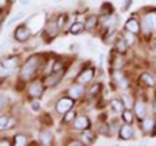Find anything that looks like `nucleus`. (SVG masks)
Returning <instances> with one entry per match:
<instances>
[{
	"mask_svg": "<svg viewBox=\"0 0 156 146\" xmlns=\"http://www.w3.org/2000/svg\"><path fill=\"white\" fill-rule=\"evenodd\" d=\"M5 144H6V146H9V144H11L8 138H2V140H0V146H5Z\"/></svg>",
	"mask_w": 156,
	"mask_h": 146,
	"instance_id": "nucleus-32",
	"label": "nucleus"
},
{
	"mask_svg": "<svg viewBox=\"0 0 156 146\" xmlns=\"http://www.w3.org/2000/svg\"><path fill=\"white\" fill-rule=\"evenodd\" d=\"M81 140L84 143H87V144H92L94 143V134H92V132H89L87 129H84L83 131V135H81Z\"/></svg>",
	"mask_w": 156,
	"mask_h": 146,
	"instance_id": "nucleus-17",
	"label": "nucleus"
},
{
	"mask_svg": "<svg viewBox=\"0 0 156 146\" xmlns=\"http://www.w3.org/2000/svg\"><path fill=\"white\" fill-rule=\"evenodd\" d=\"M89 126H90V123H89V120H87V117H76L75 118V123H73V127L76 129V131H84V129H89Z\"/></svg>",
	"mask_w": 156,
	"mask_h": 146,
	"instance_id": "nucleus-7",
	"label": "nucleus"
},
{
	"mask_svg": "<svg viewBox=\"0 0 156 146\" xmlns=\"http://www.w3.org/2000/svg\"><path fill=\"white\" fill-rule=\"evenodd\" d=\"M14 144H17V146H25V144H28V141H27V137H25V135H22V134L16 135V137H14Z\"/></svg>",
	"mask_w": 156,
	"mask_h": 146,
	"instance_id": "nucleus-20",
	"label": "nucleus"
},
{
	"mask_svg": "<svg viewBox=\"0 0 156 146\" xmlns=\"http://www.w3.org/2000/svg\"><path fill=\"white\" fill-rule=\"evenodd\" d=\"M11 2H16V0H11Z\"/></svg>",
	"mask_w": 156,
	"mask_h": 146,
	"instance_id": "nucleus-38",
	"label": "nucleus"
},
{
	"mask_svg": "<svg viewBox=\"0 0 156 146\" xmlns=\"http://www.w3.org/2000/svg\"><path fill=\"white\" fill-rule=\"evenodd\" d=\"M6 103H8V98H6V95L0 93V109H2L3 106H6Z\"/></svg>",
	"mask_w": 156,
	"mask_h": 146,
	"instance_id": "nucleus-30",
	"label": "nucleus"
},
{
	"mask_svg": "<svg viewBox=\"0 0 156 146\" xmlns=\"http://www.w3.org/2000/svg\"><path fill=\"white\" fill-rule=\"evenodd\" d=\"M31 104H33V106H31L33 110H39V101H33Z\"/></svg>",
	"mask_w": 156,
	"mask_h": 146,
	"instance_id": "nucleus-33",
	"label": "nucleus"
},
{
	"mask_svg": "<svg viewBox=\"0 0 156 146\" xmlns=\"http://www.w3.org/2000/svg\"><path fill=\"white\" fill-rule=\"evenodd\" d=\"M122 118H123L125 123H131L133 121V112H131V109H123L122 110Z\"/></svg>",
	"mask_w": 156,
	"mask_h": 146,
	"instance_id": "nucleus-18",
	"label": "nucleus"
},
{
	"mask_svg": "<svg viewBox=\"0 0 156 146\" xmlns=\"http://www.w3.org/2000/svg\"><path fill=\"white\" fill-rule=\"evenodd\" d=\"M153 109H154V112H156V101H154V106H153Z\"/></svg>",
	"mask_w": 156,
	"mask_h": 146,
	"instance_id": "nucleus-37",
	"label": "nucleus"
},
{
	"mask_svg": "<svg viewBox=\"0 0 156 146\" xmlns=\"http://www.w3.org/2000/svg\"><path fill=\"white\" fill-rule=\"evenodd\" d=\"M8 121H9V117L6 115H0V131H3L8 127Z\"/></svg>",
	"mask_w": 156,
	"mask_h": 146,
	"instance_id": "nucleus-24",
	"label": "nucleus"
},
{
	"mask_svg": "<svg viewBox=\"0 0 156 146\" xmlns=\"http://www.w3.org/2000/svg\"><path fill=\"white\" fill-rule=\"evenodd\" d=\"M61 76H62V72H61V70H59L58 73L55 72L53 75L47 76V79H45V83H44V84H45L47 87H53L55 84H58V83L61 81Z\"/></svg>",
	"mask_w": 156,
	"mask_h": 146,
	"instance_id": "nucleus-10",
	"label": "nucleus"
},
{
	"mask_svg": "<svg viewBox=\"0 0 156 146\" xmlns=\"http://www.w3.org/2000/svg\"><path fill=\"white\" fill-rule=\"evenodd\" d=\"M69 144H81V141H70Z\"/></svg>",
	"mask_w": 156,
	"mask_h": 146,
	"instance_id": "nucleus-36",
	"label": "nucleus"
},
{
	"mask_svg": "<svg viewBox=\"0 0 156 146\" xmlns=\"http://www.w3.org/2000/svg\"><path fill=\"white\" fill-rule=\"evenodd\" d=\"M86 28L84 26V23H81V22H75V23H72V26H70V33L72 34H80V33H83V30Z\"/></svg>",
	"mask_w": 156,
	"mask_h": 146,
	"instance_id": "nucleus-14",
	"label": "nucleus"
},
{
	"mask_svg": "<svg viewBox=\"0 0 156 146\" xmlns=\"http://www.w3.org/2000/svg\"><path fill=\"white\" fill-rule=\"evenodd\" d=\"M125 28L129 31V33H137L139 30H140V26H139V22L136 20V19H129L128 22H126V25H125Z\"/></svg>",
	"mask_w": 156,
	"mask_h": 146,
	"instance_id": "nucleus-13",
	"label": "nucleus"
},
{
	"mask_svg": "<svg viewBox=\"0 0 156 146\" xmlns=\"http://www.w3.org/2000/svg\"><path fill=\"white\" fill-rule=\"evenodd\" d=\"M119 137H120L122 140H129V138L133 137V129H131V126H129V123H126L125 126L120 127Z\"/></svg>",
	"mask_w": 156,
	"mask_h": 146,
	"instance_id": "nucleus-11",
	"label": "nucleus"
},
{
	"mask_svg": "<svg viewBox=\"0 0 156 146\" xmlns=\"http://www.w3.org/2000/svg\"><path fill=\"white\" fill-rule=\"evenodd\" d=\"M28 93H30L31 98H39V97L44 93V84H42L41 81L33 83V84L30 86V89H28Z\"/></svg>",
	"mask_w": 156,
	"mask_h": 146,
	"instance_id": "nucleus-6",
	"label": "nucleus"
},
{
	"mask_svg": "<svg viewBox=\"0 0 156 146\" xmlns=\"http://www.w3.org/2000/svg\"><path fill=\"white\" fill-rule=\"evenodd\" d=\"M84 95V87H83V84H75V86H72L70 89H69V97L70 98H81Z\"/></svg>",
	"mask_w": 156,
	"mask_h": 146,
	"instance_id": "nucleus-8",
	"label": "nucleus"
},
{
	"mask_svg": "<svg viewBox=\"0 0 156 146\" xmlns=\"http://www.w3.org/2000/svg\"><path fill=\"white\" fill-rule=\"evenodd\" d=\"M30 37H31V31L28 30V26L22 25V26H17V28H16L14 39H16L17 42H27Z\"/></svg>",
	"mask_w": 156,
	"mask_h": 146,
	"instance_id": "nucleus-2",
	"label": "nucleus"
},
{
	"mask_svg": "<svg viewBox=\"0 0 156 146\" xmlns=\"http://www.w3.org/2000/svg\"><path fill=\"white\" fill-rule=\"evenodd\" d=\"M39 67V58L37 56H33L30 58L27 62H25V65L20 69V78L23 79V81H28V79H31V76L34 75V72L37 70Z\"/></svg>",
	"mask_w": 156,
	"mask_h": 146,
	"instance_id": "nucleus-1",
	"label": "nucleus"
},
{
	"mask_svg": "<svg viewBox=\"0 0 156 146\" xmlns=\"http://www.w3.org/2000/svg\"><path fill=\"white\" fill-rule=\"evenodd\" d=\"M2 64L5 67H8L9 70H14L17 67V58H6V59L2 61Z\"/></svg>",
	"mask_w": 156,
	"mask_h": 146,
	"instance_id": "nucleus-15",
	"label": "nucleus"
},
{
	"mask_svg": "<svg viewBox=\"0 0 156 146\" xmlns=\"http://www.w3.org/2000/svg\"><path fill=\"white\" fill-rule=\"evenodd\" d=\"M111 104H112V109H114L115 112H122V110L125 109V106H123V101H122V100H114Z\"/></svg>",
	"mask_w": 156,
	"mask_h": 146,
	"instance_id": "nucleus-19",
	"label": "nucleus"
},
{
	"mask_svg": "<svg viewBox=\"0 0 156 146\" xmlns=\"http://www.w3.org/2000/svg\"><path fill=\"white\" fill-rule=\"evenodd\" d=\"M142 26H144V31H147V33L151 31V30H156V12H150V14H147Z\"/></svg>",
	"mask_w": 156,
	"mask_h": 146,
	"instance_id": "nucleus-5",
	"label": "nucleus"
},
{
	"mask_svg": "<svg viewBox=\"0 0 156 146\" xmlns=\"http://www.w3.org/2000/svg\"><path fill=\"white\" fill-rule=\"evenodd\" d=\"M73 106V98H61L58 103H56V112L59 114H66L72 109Z\"/></svg>",
	"mask_w": 156,
	"mask_h": 146,
	"instance_id": "nucleus-3",
	"label": "nucleus"
},
{
	"mask_svg": "<svg viewBox=\"0 0 156 146\" xmlns=\"http://www.w3.org/2000/svg\"><path fill=\"white\" fill-rule=\"evenodd\" d=\"M125 41H126V44H129V45H133V44L136 42V37L133 36V33H129V31H128V34L125 36Z\"/></svg>",
	"mask_w": 156,
	"mask_h": 146,
	"instance_id": "nucleus-28",
	"label": "nucleus"
},
{
	"mask_svg": "<svg viewBox=\"0 0 156 146\" xmlns=\"http://www.w3.org/2000/svg\"><path fill=\"white\" fill-rule=\"evenodd\" d=\"M153 126H154V121L151 120V118H145V120H144V129L145 131H151Z\"/></svg>",
	"mask_w": 156,
	"mask_h": 146,
	"instance_id": "nucleus-26",
	"label": "nucleus"
},
{
	"mask_svg": "<svg viewBox=\"0 0 156 146\" xmlns=\"http://www.w3.org/2000/svg\"><path fill=\"white\" fill-rule=\"evenodd\" d=\"M98 90H100V84H95L92 89L89 90V95H90V97H92V95H97V93H98Z\"/></svg>",
	"mask_w": 156,
	"mask_h": 146,
	"instance_id": "nucleus-31",
	"label": "nucleus"
},
{
	"mask_svg": "<svg viewBox=\"0 0 156 146\" xmlns=\"http://www.w3.org/2000/svg\"><path fill=\"white\" fill-rule=\"evenodd\" d=\"M41 143L42 144H51L53 143V134H51L50 131H47V129H44L42 132H41Z\"/></svg>",
	"mask_w": 156,
	"mask_h": 146,
	"instance_id": "nucleus-12",
	"label": "nucleus"
},
{
	"mask_svg": "<svg viewBox=\"0 0 156 146\" xmlns=\"http://www.w3.org/2000/svg\"><path fill=\"white\" fill-rule=\"evenodd\" d=\"M122 101H123V106H125L126 109H129V107H131V104H133V100L129 98L128 95H123V97H122Z\"/></svg>",
	"mask_w": 156,
	"mask_h": 146,
	"instance_id": "nucleus-27",
	"label": "nucleus"
},
{
	"mask_svg": "<svg viewBox=\"0 0 156 146\" xmlns=\"http://www.w3.org/2000/svg\"><path fill=\"white\" fill-rule=\"evenodd\" d=\"M92 78H94V70L92 69H84V70H81L80 76H78V83H80V84H86Z\"/></svg>",
	"mask_w": 156,
	"mask_h": 146,
	"instance_id": "nucleus-9",
	"label": "nucleus"
},
{
	"mask_svg": "<svg viewBox=\"0 0 156 146\" xmlns=\"http://www.w3.org/2000/svg\"><path fill=\"white\" fill-rule=\"evenodd\" d=\"M23 16H25V12H17V14H14V16H12V17L8 20V23H6V25H12V23H16V22H17V20H20Z\"/></svg>",
	"mask_w": 156,
	"mask_h": 146,
	"instance_id": "nucleus-25",
	"label": "nucleus"
},
{
	"mask_svg": "<svg viewBox=\"0 0 156 146\" xmlns=\"http://www.w3.org/2000/svg\"><path fill=\"white\" fill-rule=\"evenodd\" d=\"M95 25H97V17H95V16H89V17H87V22H86L84 26H86L87 30H94V26H95Z\"/></svg>",
	"mask_w": 156,
	"mask_h": 146,
	"instance_id": "nucleus-21",
	"label": "nucleus"
},
{
	"mask_svg": "<svg viewBox=\"0 0 156 146\" xmlns=\"http://www.w3.org/2000/svg\"><path fill=\"white\" fill-rule=\"evenodd\" d=\"M20 3H22V6H27L30 3V0H20Z\"/></svg>",
	"mask_w": 156,
	"mask_h": 146,
	"instance_id": "nucleus-35",
	"label": "nucleus"
},
{
	"mask_svg": "<svg viewBox=\"0 0 156 146\" xmlns=\"http://www.w3.org/2000/svg\"><path fill=\"white\" fill-rule=\"evenodd\" d=\"M115 48H117V51H119L120 55H123V53L126 51V41H117Z\"/></svg>",
	"mask_w": 156,
	"mask_h": 146,
	"instance_id": "nucleus-22",
	"label": "nucleus"
},
{
	"mask_svg": "<svg viewBox=\"0 0 156 146\" xmlns=\"http://www.w3.org/2000/svg\"><path fill=\"white\" fill-rule=\"evenodd\" d=\"M73 117H75V114H73V112H72V109H70L69 112H66V117H64V121H66V123L72 121V120H73Z\"/></svg>",
	"mask_w": 156,
	"mask_h": 146,
	"instance_id": "nucleus-29",
	"label": "nucleus"
},
{
	"mask_svg": "<svg viewBox=\"0 0 156 146\" xmlns=\"http://www.w3.org/2000/svg\"><path fill=\"white\" fill-rule=\"evenodd\" d=\"M56 34H58V25H56L55 22H47L45 31H44V34H42V37H45L47 44H48V41H51V39H53Z\"/></svg>",
	"mask_w": 156,
	"mask_h": 146,
	"instance_id": "nucleus-4",
	"label": "nucleus"
},
{
	"mask_svg": "<svg viewBox=\"0 0 156 146\" xmlns=\"http://www.w3.org/2000/svg\"><path fill=\"white\" fill-rule=\"evenodd\" d=\"M129 5H131V0H126V2H125V6H123V11H126V9L129 8Z\"/></svg>",
	"mask_w": 156,
	"mask_h": 146,
	"instance_id": "nucleus-34",
	"label": "nucleus"
},
{
	"mask_svg": "<svg viewBox=\"0 0 156 146\" xmlns=\"http://www.w3.org/2000/svg\"><path fill=\"white\" fill-rule=\"evenodd\" d=\"M136 115L140 118V120H144V117H145V104L142 101L136 103Z\"/></svg>",
	"mask_w": 156,
	"mask_h": 146,
	"instance_id": "nucleus-16",
	"label": "nucleus"
},
{
	"mask_svg": "<svg viewBox=\"0 0 156 146\" xmlns=\"http://www.w3.org/2000/svg\"><path fill=\"white\" fill-rule=\"evenodd\" d=\"M140 79H142V81H144L147 86H154V79H153L148 73H144V75L140 76Z\"/></svg>",
	"mask_w": 156,
	"mask_h": 146,
	"instance_id": "nucleus-23",
	"label": "nucleus"
}]
</instances>
